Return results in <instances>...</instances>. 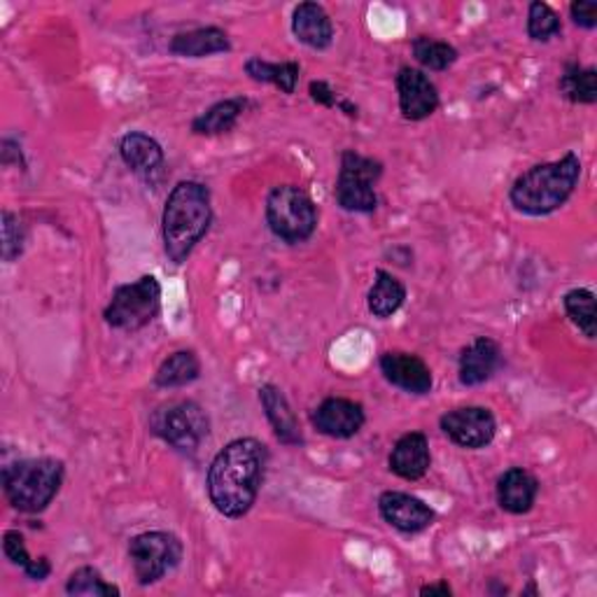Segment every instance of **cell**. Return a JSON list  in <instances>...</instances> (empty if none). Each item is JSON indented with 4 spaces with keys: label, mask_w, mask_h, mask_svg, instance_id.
I'll return each instance as SVG.
<instances>
[{
    "label": "cell",
    "mask_w": 597,
    "mask_h": 597,
    "mask_svg": "<svg viewBox=\"0 0 597 597\" xmlns=\"http://www.w3.org/2000/svg\"><path fill=\"white\" fill-rule=\"evenodd\" d=\"M268 451L257 439H236L215 456L208 469V497L227 518H243L253 509L266 469Z\"/></svg>",
    "instance_id": "cell-1"
},
{
    "label": "cell",
    "mask_w": 597,
    "mask_h": 597,
    "mask_svg": "<svg viewBox=\"0 0 597 597\" xmlns=\"http://www.w3.org/2000/svg\"><path fill=\"white\" fill-rule=\"evenodd\" d=\"M211 222L213 208L206 185L185 180L173 187L162 215L164 251L168 260L183 264L192 255L196 243H202L208 234Z\"/></svg>",
    "instance_id": "cell-2"
},
{
    "label": "cell",
    "mask_w": 597,
    "mask_h": 597,
    "mask_svg": "<svg viewBox=\"0 0 597 597\" xmlns=\"http://www.w3.org/2000/svg\"><path fill=\"white\" fill-rule=\"evenodd\" d=\"M579 178L581 162L575 153H567L558 162L539 164L522 173L511 187V204L516 211L532 217L551 215L565 206L571 192L577 189Z\"/></svg>",
    "instance_id": "cell-3"
},
{
    "label": "cell",
    "mask_w": 597,
    "mask_h": 597,
    "mask_svg": "<svg viewBox=\"0 0 597 597\" xmlns=\"http://www.w3.org/2000/svg\"><path fill=\"white\" fill-rule=\"evenodd\" d=\"M63 462L55 458L21 460L3 469V488L14 509L38 513L52 505L63 483Z\"/></svg>",
    "instance_id": "cell-4"
},
{
    "label": "cell",
    "mask_w": 597,
    "mask_h": 597,
    "mask_svg": "<svg viewBox=\"0 0 597 597\" xmlns=\"http://www.w3.org/2000/svg\"><path fill=\"white\" fill-rule=\"evenodd\" d=\"M266 222L271 232L287 243H302L317 227L313 198L296 185H281L266 198Z\"/></svg>",
    "instance_id": "cell-5"
},
{
    "label": "cell",
    "mask_w": 597,
    "mask_h": 597,
    "mask_svg": "<svg viewBox=\"0 0 597 597\" xmlns=\"http://www.w3.org/2000/svg\"><path fill=\"white\" fill-rule=\"evenodd\" d=\"M381 162L362 157L355 149L341 155V168L336 178V202L348 213H373L379 206L376 183L381 180Z\"/></svg>",
    "instance_id": "cell-6"
},
{
    "label": "cell",
    "mask_w": 597,
    "mask_h": 597,
    "mask_svg": "<svg viewBox=\"0 0 597 597\" xmlns=\"http://www.w3.org/2000/svg\"><path fill=\"white\" fill-rule=\"evenodd\" d=\"M162 309V285L155 276H143L136 283L115 290L104 313L106 322L115 330L138 332L157 317Z\"/></svg>",
    "instance_id": "cell-7"
},
{
    "label": "cell",
    "mask_w": 597,
    "mask_h": 597,
    "mask_svg": "<svg viewBox=\"0 0 597 597\" xmlns=\"http://www.w3.org/2000/svg\"><path fill=\"white\" fill-rule=\"evenodd\" d=\"M149 428H153V432L162 441L176 448V451L194 453L208 437L211 422L206 411L196 402H173L159 407L153 413V418H149Z\"/></svg>",
    "instance_id": "cell-8"
},
{
    "label": "cell",
    "mask_w": 597,
    "mask_h": 597,
    "mask_svg": "<svg viewBox=\"0 0 597 597\" xmlns=\"http://www.w3.org/2000/svg\"><path fill=\"white\" fill-rule=\"evenodd\" d=\"M129 558L140 586L157 584L183 560V544L170 532H143L131 539Z\"/></svg>",
    "instance_id": "cell-9"
},
{
    "label": "cell",
    "mask_w": 597,
    "mask_h": 597,
    "mask_svg": "<svg viewBox=\"0 0 597 597\" xmlns=\"http://www.w3.org/2000/svg\"><path fill=\"white\" fill-rule=\"evenodd\" d=\"M441 430L456 446L479 451L495 439L497 422L483 407H462L441 415Z\"/></svg>",
    "instance_id": "cell-10"
},
{
    "label": "cell",
    "mask_w": 597,
    "mask_h": 597,
    "mask_svg": "<svg viewBox=\"0 0 597 597\" xmlns=\"http://www.w3.org/2000/svg\"><path fill=\"white\" fill-rule=\"evenodd\" d=\"M379 511H381L385 522H390L392 528H397L400 532H407V535L428 530L437 518V513L430 505L418 500V497H413V495L397 492V490L381 495Z\"/></svg>",
    "instance_id": "cell-11"
},
{
    "label": "cell",
    "mask_w": 597,
    "mask_h": 597,
    "mask_svg": "<svg viewBox=\"0 0 597 597\" xmlns=\"http://www.w3.org/2000/svg\"><path fill=\"white\" fill-rule=\"evenodd\" d=\"M397 91H400V110L407 119H428L439 108V91L422 70L404 66L397 75Z\"/></svg>",
    "instance_id": "cell-12"
},
{
    "label": "cell",
    "mask_w": 597,
    "mask_h": 597,
    "mask_svg": "<svg viewBox=\"0 0 597 597\" xmlns=\"http://www.w3.org/2000/svg\"><path fill=\"white\" fill-rule=\"evenodd\" d=\"M362 404L345 400V397H330L313 411V425L332 439H351L364 425Z\"/></svg>",
    "instance_id": "cell-13"
},
{
    "label": "cell",
    "mask_w": 597,
    "mask_h": 597,
    "mask_svg": "<svg viewBox=\"0 0 597 597\" xmlns=\"http://www.w3.org/2000/svg\"><path fill=\"white\" fill-rule=\"evenodd\" d=\"M381 371L388 383L411 394H428L432 390V371L415 355L409 353H383Z\"/></svg>",
    "instance_id": "cell-14"
},
{
    "label": "cell",
    "mask_w": 597,
    "mask_h": 597,
    "mask_svg": "<svg viewBox=\"0 0 597 597\" xmlns=\"http://www.w3.org/2000/svg\"><path fill=\"white\" fill-rule=\"evenodd\" d=\"M119 155L138 178L153 183L164 166V149L162 145L147 134L131 131L121 138Z\"/></svg>",
    "instance_id": "cell-15"
},
{
    "label": "cell",
    "mask_w": 597,
    "mask_h": 597,
    "mask_svg": "<svg viewBox=\"0 0 597 597\" xmlns=\"http://www.w3.org/2000/svg\"><path fill=\"white\" fill-rule=\"evenodd\" d=\"M432 462L428 437L422 432L404 434L390 453V469L404 481H418L428 474Z\"/></svg>",
    "instance_id": "cell-16"
},
{
    "label": "cell",
    "mask_w": 597,
    "mask_h": 597,
    "mask_svg": "<svg viewBox=\"0 0 597 597\" xmlns=\"http://www.w3.org/2000/svg\"><path fill=\"white\" fill-rule=\"evenodd\" d=\"M502 351L492 339L479 336L460 353V383L474 388L486 383L500 366Z\"/></svg>",
    "instance_id": "cell-17"
},
{
    "label": "cell",
    "mask_w": 597,
    "mask_h": 597,
    "mask_svg": "<svg viewBox=\"0 0 597 597\" xmlns=\"http://www.w3.org/2000/svg\"><path fill=\"white\" fill-rule=\"evenodd\" d=\"M539 483L528 469L513 467L497 481V502L513 516L528 513L537 500Z\"/></svg>",
    "instance_id": "cell-18"
},
{
    "label": "cell",
    "mask_w": 597,
    "mask_h": 597,
    "mask_svg": "<svg viewBox=\"0 0 597 597\" xmlns=\"http://www.w3.org/2000/svg\"><path fill=\"white\" fill-rule=\"evenodd\" d=\"M292 31L298 42L309 45L311 49H327L334 40V23L325 8L317 3H302L294 8Z\"/></svg>",
    "instance_id": "cell-19"
},
{
    "label": "cell",
    "mask_w": 597,
    "mask_h": 597,
    "mask_svg": "<svg viewBox=\"0 0 597 597\" xmlns=\"http://www.w3.org/2000/svg\"><path fill=\"white\" fill-rule=\"evenodd\" d=\"M260 402L264 407V413L271 422L273 432L285 443V446H302L304 434L298 428V420L287 402V397L276 388V385H264L260 390Z\"/></svg>",
    "instance_id": "cell-20"
},
{
    "label": "cell",
    "mask_w": 597,
    "mask_h": 597,
    "mask_svg": "<svg viewBox=\"0 0 597 597\" xmlns=\"http://www.w3.org/2000/svg\"><path fill=\"white\" fill-rule=\"evenodd\" d=\"M229 49H232L229 36L217 27L196 29L189 33H180L170 40V52L178 57H187V59H202V57H211L219 52H229Z\"/></svg>",
    "instance_id": "cell-21"
},
{
    "label": "cell",
    "mask_w": 597,
    "mask_h": 597,
    "mask_svg": "<svg viewBox=\"0 0 597 597\" xmlns=\"http://www.w3.org/2000/svg\"><path fill=\"white\" fill-rule=\"evenodd\" d=\"M404 298H407V287L397 281L392 273L379 268L376 281H373V287L369 290V298H366L369 311L381 320H388L402 309Z\"/></svg>",
    "instance_id": "cell-22"
},
{
    "label": "cell",
    "mask_w": 597,
    "mask_h": 597,
    "mask_svg": "<svg viewBox=\"0 0 597 597\" xmlns=\"http://www.w3.org/2000/svg\"><path fill=\"white\" fill-rule=\"evenodd\" d=\"M245 106H247L245 98H227V101H219L192 121V131L198 136L227 134L236 127V121L243 115Z\"/></svg>",
    "instance_id": "cell-23"
},
{
    "label": "cell",
    "mask_w": 597,
    "mask_h": 597,
    "mask_svg": "<svg viewBox=\"0 0 597 597\" xmlns=\"http://www.w3.org/2000/svg\"><path fill=\"white\" fill-rule=\"evenodd\" d=\"M245 72L251 75L255 82H266V85L278 87L283 94H294L296 82H298V72H302V68H298V63H294V61L271 63V61H264L260 57H253L251 61L245 63Z\"/></svg>",
    "instance_id": "cell-24"
},
{
    "label": "cell",
    "mask_w": 597,
    "mask_h": 597,
    "mask_svg": "<svg viewBox=\"0 0 597 597\" xmlns=\"http://www.w3.org/2000/svg\"><path fill=\"white\" fill-rule=\"evenodd\" d=\"M202 373V364H198V358L192 351H178L173 353L164 364L159 366L155 383L159 388H183L189 385L198 379Z\"/></svg>",
    "instance_id": "cell-25"
},
{
    "label": "cell",
    "mask_w": 597,
    "mask_h": 597,
    "mask_svg": "<svg viewBox=\"0 0 597 597\" xmlns=\"http://www.w3.org/2000/svg\"><path fill=\"white\" fill-rule=\"evenodd\" d=\"M560 91L571 104L593 106L597 101V72L595 68H581L571 63L560 78Z\"/></svg>",
    "instance_id": "cell-26"
},
{
    "label": "cell",
    "mask_w": 597,
    "mask_h": 597,
    "mask_svg": "<svg viewBox=\"0 0 597 597\" xmlns=\"http://www.w3.org/2000/svg\"><path fill=\"white\" fill-rule=\"evenodd\" d=\"M413 57L420 66L430 70H446L458 61V49L448 42L420 36L413 40Z\"/></svg>",
    "instance_id": "cell-27"
},
{
    "label": "cell",
    "mask_w": 597,
    "mask_h": 597,
    "mask_svg": "<svg viewBox=\"0 0 597 597\" xmlns=\"http://www.w3.org/2000/svg\"><path fill=\"white\" fill-rule=\"evenodd\" d=\"M66 593L75 597H117L119 588L108 584L98 569L80 567L70 575L66 584Z\"/></svg>",
    "instance_id": "cell-28"
},
{
    "label": "cell",
    "mask_w": 597,
    "mask_h": 597,
    "mask_svg": "<svg viewBox=\"0 0 597 597\" xmlns=\"http://www.w3.org/2000/svg\"><path fill=\"white\" fill-rule=\"evenodd\" d=\"M3 551H6V556H8L14 565H19V567H21L23 571H27V575H29L31 579H36V581L47 579V577H49V571H52V565H49L47 558L33 560V558L29 556L27 544H23V537H21L19 532H14V530L6 532V537H3Z\"/></svg>",
    "instance_id": "cell-29"
},
{
    "label": "cell",
    "mask_w": 597,
    "mask_h": 597,
    "mask_svg": "<svg viewBox=\"0 0 597 597\" xmlns=\"http://www.w3.org/2000/svg\"><path fill=\"white\" fill-rule=\"evenodd\" d=\"M567 317L588 336L595 339V294L590 290H571L565 294Z\"/></svg>",
    "instance_id": "cell-30"
},
{
    "label": "cell",
    "mask_w": 597,
    "mask_h": 597,
    "mask_svg": "<svg viewBox=\"0 0 597 597\" xmlns=\"http://www.w3.org/2000/svg\"><path fill=\"white\" fill-rule=\"evenodd\" d=\"M562 31L560 17L554 12L551 6L546 3H532L530 12H528V36L537 42H546L556 38Z\"/></svg>",
    "instance_id": "cell-31"
},
{
    "label": "cell",
    "mask_w": 597,
    "mask_h": 597,
    "mask_svg": "<svg viewBox=\"0 0 597 597\" xmlns=\"http://www.w3.org/2000/svg\"><path fill=\"white\" fill-rule=\"evenodd\" d=\"M23 247V232L19 227V219L12 213H3V260L12 262L21 255Z\"/></svg>",
    "instance_id": "cell-32"
},
{
    "label": "cell",
    "mask_w": 597,
    "mask_h": 597,
    "mask_svg": "<svg viewBox=\"0 0 597 597\" xmlns=\"http://www.w3.org/2000/svg\"><path fill=\"white\" fill-rule=\"evenodd\" d=\"M311 98L315 104L325 106V108H341L345 115L358 117V108L351 106L348 101H341V98L330 89L327 82H311Z\"/></svg>",
    "instance_id": "cell-33"
},
{
    "label": "cell",
    "mask_w": 597,
    "mask_h": 597,
    "mask_svg": "<svg viewBox=\"0 0 597 597\" xmlns=\"http://www.w3.org/2000/svg\"><path fill=\"white\" fill-rule=\"evenodd\" d=\"M569 14H571V19H575L577 27H581V29L597 27V3L595 0H579V3H571Z\"/></svg>",
    "instance_id": "cell-34"
},
{
    "label": "cell",
    "mask_w": 597,
    "mask_h": 597,
    "mask_svg": "<svg viewBox=\"0 0 597 597\" xmlns=\"http://www.w3.org/2000/svg\"><path fill=\"white\" fill-rule=\"evenodd\" d=\"M451 593L453 590L448 584H432V586H422L420 588V595H443V597H448Z\"/></svg>",
    "instance_id": "cell-35"
}]
</instances>
